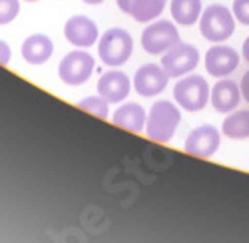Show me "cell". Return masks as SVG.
<instances>
[{"instance_id":"obj_1","label":"cell","mask_w":249,"mask_h":243,"mask_svg":"<svg viewBox=\"0 0 249 243\" xmlns=\"http://www.w3.org/2000/svg\"><path fill=\"white\" fill-rule=\"evenodd\" d=\"M179 120L181 114L176 104H172L170 100H158L148 112V120H146L148 138L158 141V144L170 141L179 126Z\"/></svg>"},{"instance_id":"obj_2","label":"cell","mask_w":249,"mask_h":243,"mask_svg":"<svg viewBox=\"0 0 249 243\" xmlns=\"http://www.w3.org/2000/svg\"><path fill=\"white\" fill-rule=\"evenodd\" d=\"M199 32L210 42L230 40L235 32V16L223 4H210L199 16Z\"/></svg>"},{"instance_id":"obj_3","label":"cell","mask_w":249,"mask_h":243,"mask_svg":"<svg viewBox=\"0 0 249 243\" xmlns=\"http://www.w3.org/2000/svg\"><path fill=\"white\" fill-rule=\"evenodd\" d=\"M134 52L132 34L124 28H110L100 36L98 56L106 66H122L126 64Z\"/></svg>"},{"instance_id":"obj_4","label":"cell","mask_w":249,"mask_h":243,"mask_svg":"<svg viewBox=\"0 0 249 243\" xmlns=\"http://www.w3.org/2000/svg\"><path fill=\"white\" fill-rule=\"evenodd\" d=\"M210 84L203 76L192 74L178 80V84L174 86V98L179 104V108L188 112H199L210 102Z\"/></svg>"},{"instance_id":"obj_5","label":"cell","mask_w":249,"mask_h":243,"mask_svg":"<svg viewBox=\"0 0 249 243\" xmlns=\"http://www.w3.org/2000/svg\"><path fill=\"white\" fill-rule=\"evenodd\" d=\"M94 66H96L94 56L84 52V48L72 50L62 58V62L58 66V74H60V80L66 86H82L90 80Z\"/></svg>"},{"instance_id":"obj_6","label":"cell","mask_w":249,"mask_h":243,"mask_svg":"<svg viewBox=\"0 0 249 243\" xmlns=\"http://www.w3.org/2000/svg\"><path fill=\"white\" fill-rule=\"evenodd\" d=\"M179 42L178 28L168 20H156L146 30L142 32V48L148 54H165Z\"/></svg>"},{"instance_id":"obj_7","label":"cell","mask_w":249,"mask_h":243,"mask_svg":"<svg viewBox=\"0 0 249 243\" xmlns=\"http://www.w3.org/2000/svg\"><path fill=\"white\" fill-rule=\"evenodd\" d=\"M197 64H199L197 48L192 44H185V42H178L174 48H170L161 56V66L168 72L170 78H179L183 74H188V72L196 70Z\"/></svg>"},{"instance_id":"obj_8","label":"cell","mask_w":249,"mask_h":243,"mask_svg":"<svg viewBox=\"0 0 249 243\" xmlns=\"http://www.w3.org/2000/svg\"><path fill=\"white\" fill-rule=\"evenodd\" d=\"M219 141H221V134L215 126H199L196 130L190 132L188 139H185V152H188L190 156H196V157H212L217 148H219Z\"/></svg>"},{"instance_id":"obj_9","label":"cell","mask_w":249,"mask_h":243,"mask_svg":"<svg viewBox=\"0 0 249 243\" xmlns=\"http://www.w3.org/2000/svg\"><path fill=\"white\" fill-rule=\"evenodd\" d=\"M168 80H170V76L163 70L161 64H143L138 68V72L134 76V88L140 96L152 98L165 90Z\"/></svg>"},{"instance_id":"obj_10","label":"cell","mask_w":249,"mask_h":243,"mask_svg":"<svg viewBox=\"0 0 249 243\" xmlns=\"http://www.w3.org/2000/svg\"><path fill=\"white\" fill-rule=\"evenodd\" d=\"M239 64V54L231 46H212L205 54V70L215 78H227Z\"/></svg>"},{"instance_id":"obj_11","label":"cell","mask_w":249,"mask_h":243,"mask_svg":"<svg viewBox=\"0 0 249 243\" xmlns=\"http://www.w3.org/2000/svg\"><path fill=\"white\" fill-rule=\"evenodd\" d=\"M64 36L70 44H74L78 48H90L98 40V26L88 16L78 14V16H72L66 20Z\"/></svg>"},{"instance_id":"obj_12","label":"cell","mask_w":249,"mask_h":243,"mask_svg":"<svg viewBox=\"0 0 249 243\" xmlns=\"http://www.w3.org/2000/svg\"><path fill=\"white\" fill-rule=\"evenodd\" d=\"M96 88H98V94L102 98H106L110 104H118L122 100L128 98V94L132 90V82L124 72L110 70V72H104L100 76Z\"/></svg>"},{"instance_id":"obj_13","label":"cell","mask_w":249,"mask_h":243,"mask_svg":"<svg viewBox=\"0 0 249 243\" xmlns=\"http://www.w3.org/2000/svg\"><path fill=\"white\" fill-rule=\"evenodd\" d=\"M239 100H241V88L233 80L223 78L212 88V104L221 114L233 112L239 106Z\"/></svg>"},{"instance_id":"obj_14","label":"cell","mask_w":249,"mask_h":243,"mask_svg":"<svg viewBox=\"0 0 249 243\" xmlns=\"http://www.w3.org/2000/svg\"><path fill=\"white\" fill-rule=\"evenodd\" d=\"M118 6L138 22H152L163 12L165 0H118Z\"/></svg>"},{"instance_id":"obj_15","label":"cell","mask_w":249,"mask_h":243,"mask_svg":"<svg viewBox=\"0 0 249 243\" xmlns=\"http://www.w3.org/2000/svg\"><path fill=\"white\" fill-rule=\"evenodd\" d=\"M54 54V44L46 34H32L22 44V58L32 66H40L48 62Z\"/></svg>"},{"instance_id":"obj_16","label":"cell","mask_w":249,"mask_h":243,"mask_svg":"<svg viewBox=\"0 0 249 243\" xmlns=\"http://www.w3.org/2000/svg\"><path fill=\"white\" fill-rule=\"evenodd\" d=\"M146 120H148L146 110L136 102L120 106L112 116V122L118 128H124L128 132H136V134H140L143 128H146Z\"/></svg>"},{"instance_id":"obj_17","label":"cell","mask_w":249,"mask_h":243,"mask_svg":"<svg viewBox=\"0 0 249 243\" xmlns=\"http://www.w3.org/2000/svg\"><path fill=\"white\" fill-rule=\"evenodd\" d=\"M201 0H172L170 10L179 26H194L201 16Z\"/></svg>"},{"instance_id":"obj_18","label":"cell","mask_w":249,"mask_h":243,"mask_svg":"<svg viewBox=\"0 0 249 243\" xmlns=\"http://www.w3.org/2000/svg\"><path fill=\"white\" fill-rule=\"evenodd\" d=\"M223 136L230 139H247L249 138V110H237L223 120Z\"/></svg>"},{"instance_id":"obj_19","label":"cell","mask_w":249,"mask_h":243,"mask_svg":"<svg viewBox=\"0 0 249 243\" xmlns=\"http://www.w3.org/2000/svg\"><path fill=\"white\" fill-rule=\"evenodd\" d=\"M108 100L106 98H102L100 94L98 96H88L84 100H80L78 102V108L80 110H84L96 118H102V120H106L108 118Z\"/></svg>"},{"instance_id":"obj_20","label":"cell","mask_w":249,"mask_h":243,"mask_svg":"<svg viewBox=\"0 0 249 243\" xmlns=\"http://www.w3.org/2000/svg\"><path fill=\"white\" fill-rule=\"evenodd\" d=\"M20 12L18 0H0V26L10 24Z\"/></svg>"},{"instance_id":"obj_21","label":"cell","mask_w":249,"mask_h":243,"mask_svg":"<svg viewBox=\"0 0 249 243\" xmlns=\"http://www.w3.org/2000/svg\"><path fill=\"white\" fill-rule=\"evenodd\" d=\"M233 16L243 26H249V0H233Z\"/></svg>"},{"instance_id":"obj_22","label":"cell","mask_w":249,"mask_h":243,"mask_svg":"<svg viewBox=\"0 0 249 243\" xmlns=\"http://www.w3.org/2000/svg\"><path fill=\"white\" fill-rule=\"evenodd\" d=\"M10 56H12V50L10 46L4 42V40H0V64H8L10 62Z\"/></svg>"},{"instance_id":"obj_23","label":"cell","mask_w":249,"mask_h":243,"mask_svg":"<svg viewBox=\"0 0 249 243\" xmlns=\"http://www.w3.org/2000/svg\"><path fill=\"white\" fill-rule=\"evenodd\" d=\"M239 88H241V96H243V100L249 104V70L243 74L241 82H239Z\"/></svg>"},{"instance_id":"obj_24","label":"cell","mask_w":249,"mask_h":243,"mask_svg":"<svg viewBox=\"0 0 249 243\" xmlns=\"http://www.w3.org/2000/svg\"><path fill=\"white\" fill-rule=\"evenodd\" d=\"M243 60L249 62V36L245 38V42H243Z\"/></svg>"},{"instance_id":"obj_25","label":"cell","mask_w":249,"mask_h":243,"mask_svg":"<svg viewBox=\"0 0 249 243\" xmlns=\"http://www.w3.org/2000/svg\"><path fill=\"white\" fill-rule=\"evenodd\" d=\"M82 2H86V4H100V2H104V0H82Z\"/></svg>"},{"instance_id":"obj_26","label":"cell","mask_w":249,"mask_h":243,"mask_svg":"<svg viewBox=\"0 0 249 243\" xmlns=\"http://www.w3.org/2000/svg\"><path fill=\"white\" fill-rule=\"evenodd\" d=\"M26 2H36V0H26Z\"/></svg>"}]
</instances>
